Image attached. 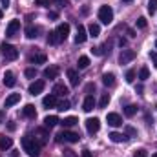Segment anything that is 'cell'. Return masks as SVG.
I'll list each match as a JSON object with an SVG mask.
<instances>
[{
    "mask_svg": "<svg viewBox=\"0 0 157 157\" xmlns=\"http://www.w3.org/2000/svg\"><path fill=\"white\" fill-rule=\"evenodd\" d=\"M22 148H24V152L28 155H31V157H37L40 154V144L37 143V139L31 137V135H24L22 137Z\"/></svg>",
    "mask_w": 157,
    "mask_h": 157,
    "instance_id": "1",
    "label": "cell"
},
{
    "mask_svg": "<svg viewBox=\"0 0 157 157\" xmlns=\"http://www.w3.org/2000/svg\"><path fill=\"white\" fill-rule=\"evenodd\" d=\"M0 53H2V57L6 60H17L18 59V49L15 46L7 44V42H2L0 44Z\"/></svg>",
    "mask_w": 157,
    "mask_h": 157,
    "instance_id": "2",
    "label": "cell"
},
{
    "mask_svg": "<svg viewBox=\"0 0 157 157\" xmlns=\"http://www.w3.org/2000/svg\"><path fill=\"white\" fill-rule=\"evenodd\" d=\"M99 20L102 22V24H112V20H113V9L110 7V6H101V9H99Z\"/></svg>",
    "mask_w": 157,
    "mask_h": 157,
    "instance_id": "3",
    "label": "cell"
},
{
    "mask_svg": "<svg viewBox=\"0 0 157 157\" xmlns=\"http://www.w3.org/2000/svg\"><path fill=\"white\" fill-rule=\"evenodd\" d=\"M57 141H59V143H62V141H66V143H78V141H80V135H78L77 132L64 130L62 133L57 135Z\"/></svg>",
    "mask_w": 157,
    "mask_h": 157,
    "instance_id": "4",
    "label": "cell"
},
{
    "mask_svg": "<svg viewBox=\"0 0 157 157\" xmlns=\"http://www.w3.org/2000/svg\"><path fill=\"white\" fill-rule=\"evenodd\" d=\"M84 124H86V130L90 132V133H97L99 130H101V121L97 117H90L84 121Z\"/></svg>",
    "mask_w": 157,
    "mask_h": 157,
    "instance_id": "5",
    "label": "cell"
},
{
    "mask_svg": "<svg viewBox=\"0 0 157 157\" xmlns=\"http://www.w3.org/2000/svg\"><path fill=\"white\" fill-rule=\"evenodd\" d=\"M135 51L133 49H122L121 51V55H119V62L121 64H128V62H132L133 59H135Z\"/></svg>",
    "mask_w": 157,
    "mask_h": 157,
    "instance_id": "6",
    "label": "cell"
},
{
    "mask_svg": "<svg viewBox=\"0 0 157 157\" xmlns=\"http://www.w3.org/2000/svg\"><path fill=\"white\" fill-rule=\"evenodd\" d=\"M20 31V20H11L6 28V37H15Z\"/></svg>",
    "mask_w": 157,
    "mask_h": 157,
    "instance_id": "7",
    "label": "cell"
},
{
    "mask_svg": "<svg viewBox=\"0 0 157 157\" xmlns=\"http://www.w3.org/2000/svg\"><path fill=\"white\" fill-rule=\"evenodd\" d=\"M46 130H48L46 126H44V128H37V130H35V139H37V143H39L40 146L48 143V137H49V135H48V132H46Z\"/></svg>",
    "mask_w": 157,
    "mask_h": 157,
    "instance_id": "8",
    "label": "cell"
},
{
    "mask_svg": "<svg viewBox=\"0 0 157 157\" xmlns=\"http://www.w3.org/2000/svg\"><path fill=\"white\" fill-rule=\"evenodd\" d=\"M44 86H46V82H44V80H35V82H31V84H29L28 91H29L31 95H39L40 91L44 90Z\"/></svg>",
    "mask_w": 157,
    "mask_h": 157,
    "instance_id": "9",
    "label": "cell"
},
{
    "mask_svg": "<svg viewBox=\"0 0 157 157\" xmlns=\"http://www.w3.org/2000/svg\"><path fill=\"white\" fill-rule=\"evenodd\" d=\"M86 39H88V31H86V28H84V26H80V24H78L77 35H75V44H84Z\"/></svg>",
    "mask_w": 157,
    "mask_h": 157,
    "instance_id": "10",
    "label": "cell"
},
{
    "mask_svg": "<svg viewBox=\"0 0 157 157\" xmlns=\"http://www.w3.org/2000/svg\"><path fill=\"white\" fill-rule=\"evenodd\" d=\"M106 121H108V124H110V126H113V128L122 126V119H121L119 113H108V115H106Z\"/></svg>",
    "mask_w": 157,
    "mask_h": 157,
    "instance_id": "11",
    "label": "cell"
},
{
    "mask_svg": "<svg viewBox=\"0 0 157 157\" xmlns=\"http://www.w3.org/2000/svg\"><path fill=\"white\" fill-rule=\"evenodd\" d=\"M42 104H44L46 108H53V106H57V104H59V102H57V95H55V93L46 95V97L42 99Z\"/></svg>",
    "mask_w": 157,
    "mask_h": 157,
    "instance_id": "12",
    "label": "cell"
},
{
    "mask_svg": "<svg viewBox=\"0 0 157 157\" xmlns=\"http://www.w3.org/2000/svg\"><path fill=\"white\" fill-rule=\"evenodd\" d=\"M59 73H60V68L59 66H49V68L44 70V77L46 78H57Z\"/></svg>",
    "mask_w": 157,
    "mask_h": 157,
    "instance_id": "13",
    "label": "cell"
},
{
    "mask_svg": "<svg viewBox=\"0 0 157 157\" xmlns=\"http://www.w3.org/2000/svg\"><path fill=\"white\" fill-rule=\"evenodd\" d=\"M55 31L59 33V37H60L62 40H66L68 35H70V24H66V22H64V24H59V28H57Z\"/></svg>",
    "mask_w": 157,
    "mask_h": 157,
    "instance_id": "14",
    "label": "cell"
},
{
    "mask_svg": "<svg viewBox=\"0 0 157 157\" xmlns=\"http://www.w3.org/2000/svg\"><path fill=\"white\" fill-rule=\"evenodd\" d=\"M22 115L28 119H35L37 117V112H35V106L33 104H26L24 108H22Z\"/></svg>",
    "mask_w": 157,
    "mask_h": 157,
    "instance_id": "15",
    "label": "cell"
},
{
    "mask_svg": "<svg viewBox=\"0 0 157 157\" xmlns=\"http://www.w3.org/2000/svg\"><path fill=\"white\" fill-rule=\"evenodd\" d=\"M20 101V93H11L7 99H6V102H4V106L6 108H11V106H15L17 102Z\"/></svg>",
    "mask_w": 157,
    "mask_h": 157,
    "instance_id": "16",
    "label": "cell"
},
{
    "mask_svg": "<svg viewBox=\"0 0 157 157\" xmlns=\"http://www.w3.org/2000/svg\"><path fill=\"white\" fill-rule=\"evenodd\" d=\"M93 108H95V99H93V95H88V97L84 99L82 110H84V112H91Z\"/></svg>",
    "mask_w": 157,
    "mask_h": 157,
    "instance_id": "17",
    "label": "cell"
},
{
    "mask_svg": "<svg viewBox=\"0 0 157 157\" xmlns=\"http://www.w3.org/2000/svg\"><path fill=\"white\" fill-rule=\"evenodd\" d=\"M4 84H6L7 88H13V86L17 84V78L13 75V71H6V73H4Z\"/></svg>",
    "mask_w": 157,
    "mask_h": 157,
    "instance_id": "18",
    "label": "cell"
},
{
    "mask_svg": "<svg viewBox=\"0 0 157 157\" xmlns=\"http://www.w3.org/2000/svg\"><path fill=\"white\" fill-rule=\"evenodd\" d=\"M68 78H70V84H71V86H78V82H80V77H78V73L73 68L68 70Z\"/></svg>",
    "mask_w": 157,
    "mask_h": 157,
    "instance_id": "19",
    "label": "cell"
},
{
    "mask_svg": "<svg viewBox=\"0 0 157 157\" xmlns=\"http://www.w3.org/2000/svg\"><path fill=\"white\" fill-rule=\"evenodd\" d=\"M62 39L59 37V33L57 31H49V35H48V44L49 46H57V44H60Z\"/></svg>",
    "mask_w": 157,
    "mask_h": 157,
    "instance_id": "20",
    "label": "cell"
},
{
    "mask_svg": "<svg viewBox=\"0 0 157 157\" xmlns=\"http://www.w3.org/2000/svg\"><path fill=\"white\" fill-rule=\"evenodd\" d=\"M99 35H101L99 24H93V22H91V24L88 26V37H93V39H95V37H99Z\"/></svg>",
    "mask_w": 157,
    "mask_h": 157,
    "instance_id": "21",
    "label": "cell"
},
{
    "mask_svg": "<svg viewBox=\"0 0 157 157\" xmlns=\"http://www.w3.org/2000/svg\"><path fill=\"white\" fill-rule=\"evenodd\" d=\"M11 146H13V139H11V137L0 135V150H9Z\"/></svg>",
    "mask_w": 157,
    "mask_h": 157,
    "instance_id": "22",
    "label": "cell"
},
{
    "mask_svg": "<svg viewBox=\"0 0 157 157\" xmlns=\"http://www.w3.org/2000/svg\"><path fill=\"white\" fill-rule=\"evenodd\" d=\"M60 121H59V117L57 115H48V117L44 119V126L46 128H53V126H57Z\"/></svg>",
    "mask_w": 157,
    "mask_h": 157,
    "instance_id": "23",
    "label": "cell"
},
{
    "mask_svg": "<svg viewBox=\"0 0 157 157\" xmlns=\"http://www.w3.org/2000/svg\"><path fill=\"white\" fill-rule=\"evenodd\" d=\"M108 137H110L112 143H122V141H128V137H126L124 133H117V132H112Z\"/></svg>",
    "mask_w": 157,
    "mask_h": 157,
    "instance_id": "24",
    "label": "cell"
},
{
    "mask_svg": "<svg viewBox=\"0 0 157 157\" xmlns=\"http://www.w3.org/2000/svg\"><path fill=\"white\" fill-rule=\"evenodd\" d=\"M24 33H26L28 39H37V37H39V28H35V26H28Z\"/></svg>",
    "mask_w": 157,
    "mask_h": 157,
    "instance_id": "25",
    "label": "cell"
},
{
    "mask_svg": "<svg viewBox=\"0 0 157 157\" xmlns=\"http://www.w3.org/2000/svg\"><path fill=\"white\" fill-rule=\"evenodd\" d=\"M53 93H55L57 97H59V95H62V97H64V95H68V88H66L64 84H55V88H53Z\"/></svg>",
    "mask_w": 157,
    "mask_h": 157,
    "instance_id": "26",
    "label": "cell"
},
{
    "mask_svg": "<svg viewBox=\"0 0 157 157\" xmlns=\"http://www.w3.org/2000/svg\"><path fill=\"white\" fill-rule=\"evenodd\" d=\"M102 84L104 86H113L115 84V75L113 73H104L102 75Z\"/></svg>",
    "mask_w": 157,
    "mask_h": 157,
    "instance_id": "27",
    "label": "cell"
},
{
    "mask_svg": "<svg viewBox=\"0 0 157 157\" xmlns=\"http://www.w3.org/2000/svg\"><path fill=\"white\" fill-rule=\"evenodd\" d=\"M77 122H78L77 117H66L64 121H60V124H62L64 128H71V126H75Z\"/></svg>",
    "mask_w": 157,
    "mask_h": 157,
    "instance_id": "28",
    "label": "cell"
},
{
    "mask_svg": "<svg viewBox=\"0 0 157 157\" xmlns=\"http://www.w3.org/2000/svg\"><path fill=\"white\" fill-rule=\"evenodd\" d=\"M78 70H86L88 66H90V59L86 57V55H82V57H78V62H77Z\"/></svg>",
    "mask_w": 157,
    "mask_h": 157,
    "instance_id": "29",
    "label": "cell"
},
{
    "mask_svg": "<svg viewBox=\"0 0 157 157\" xmlns=\"http://www.w3.org/2000/svg\"><path fill=\"white\" fill-rule=\"evenodd\" d=\"M137 113V106H133V104H128L126 108H124V115L126 117H133Z\"/></svg>",
    "mask_w": 157,
    "mask_h": 157,
    "instance_id": "30",
    "label": "cell"
},
{
    "mask_svg": "<svg viewBox=\"0 0 157 157\" xmlns=\"http://www.w3.org/2000/svg\"><path fill=\"white\" fill-rule=\"evenodd\" d=\"M31 62H33V64H44V62H46V55H44V53L33 55V57H31Z\"/></svg>",
    "mask_w": 157,
    "mask_h": 157,
    "instance_id": "31",
    "label": "cell"
},
{
    "mask_svg": "<svg viewBox=\"0 0 157 157\" xmlns=\"http://www.w3.org/2000/svg\"><path fill=\"white\" fill-rule=\"evenodd\" d=\"M108 102H110V95H108V93H102V97H101V101H99V108H106Z\"/></svg>",
    "mask_w": 157,
    "mask_h": 157,
    "instance_id": "32",
    "label": "cell"
},
{
    "mask_svg": "<svg viewBox=\"0 0 157 157\" xmlns=\"http://www.w3.org/2000/svg\"><path fill=\"white\" fill-rule=\"evenodd\" d=\"M139 78H141V80H146V78H150V70H148L146 66L139 70Z\"/></svg>",
    "mask_w": 157,
    "mask_h": 157,
    "instance_id": "33",
    "label": "cell"
},
{
    "mask_svg": "<svg viewBox=\"0 0 157 157\" xmlns=\"http://www.w3.org/2000/svg\"><path fill=\"white\" fill-rule=\"evenodd\" d=\"M148 13L150 15L157 13V0H148Z\"/></svg>",
    "mask_w": 157,
    "mask_h": 157,
    "instance_id": "34",
    "label": "cell"
},
{
    "mask_svg": "<svg viewBox=\"0 0 157 157\" xmlns=\"http://www.w3.org/2000/svg\"><path fill=\"white\" fill-rule=\"evenodd\" d=\"M57 110H60V112H66V110H70V101H60V102L57 104Z\"/></svg>",
    "mask_w": 157,
    "mask_h": 157,
    "instance_id": "35",
    "label": "cell"
},
{
    "mask_svg": "<svg viewBox=\"0 0 157 157\" xmlns=\"http://www.w3.org/2000/svg\"><path fill=\"white\" fill-rule=\"evenodd\" d=\"M137 77V73H135V70H128L126 71V82H133Z\"/></svg>",
    "mask_w": 157,
    "mask_h": 157,
    "instance_id": "36",
    "label": "cell"
},
{
    "mask_svg": "<svg viewBox=\"0 0 157 157\" xmlns=\"http://www.w3.org/2000/svg\"><path fill=\"white\" fill-rule=\"evenodd\" d=\"M146 26H148V22H146V18H144V17L137 18V28H139V29H146Z\"/></svg>",
    "mask_w": 157,
    "mask_h": 157,
    "instance_id": "37",
    "label": "cell"
},
{
    "mask_svg": "<svg viewBox=\"0 0 157 157\" xmlns=\"http://www.w3.org/2000/svg\"><path fill=\"white\" fill-rule=\"evenodd\" d=\"M133 157H148V150H144V148H139V150H135Z\"/></svg>",
    "mask_w": 157,
    "mask_h": 157,
    "instance_id": "38",
    "label": "cell"
},
{
    "mask_svg": "<svg viewBox=\"0 0 157 157\" xmlns=\"http://www.w3.org/2000/svg\"><path fill=\"white\" fill-rule=\"evenodd\" d=\"M26 77L28 78H35L37 77V70H35V68H28V70H26Z\"/></svg>",
    "mask_w": 157,
    "mask_h": 157,
    "instance_id": "39",
    "label": "cell"
},
{
    "mask_svg": "<svg viewBox=\"0 0 157 157\" xmlns=\"http://www.w3.org/2000/svg\"><path fill=\"white\" fill-rule=\"evenodd\" d=\"M124 132H126L128 135H132V137H137V130H135L133 126H126V128H124Z\"/></svg>",
    "mask_w": 157,
    "mask_h": 157,
    "instance_id": "40",
    "label": "cell"
},
{
    "mask_svg": "<svg viewBox=\"0 0 157 157\" xmlns=\"http://www.w3.org/2000/svg\"><path fill=\"white\" fill-rule=\"evenodd\" d=\"M35 6H40V7H49V0H35Z\"/></svg>",
    "mask_w": 157,
    "mask_h": 157,
    "instance_id": "41",
    "label": "cell"
},
{
    "mask_svg": "<svg viewBox=\"0 0 157 157\" xmlns=\"http://www.w3.org/2000/svg\"><path fill=\"white\" fill-rule=\"evenodd\" d=\"M150 60L154 62V66L157 68V51H150Z\"/></svg>",
    "mask_w": 157,
    "mask_h": 157,
    "instance_id": "42",
    "label": "cell"
},
{
    "mask_svg": "<svg viewBox=\"0 0 157 157\" xmlns=\"http://www.w3.org/2000/svg\"><path fill=\"white\" fill-rule=\"evenodd\" d=\"M91 53H93V55H102L104 51H102V48H93V49H91Z\"/></svg>",
    "mask_w": 157,
    "mask_h": 157,
    "instance_id": "43",
    "label": "cell"
},
{
    "mask_svg": "<svg viewBox=\"0 0 157 157\" xmlns=\"http://www.w3.org/2000/svg\"><path fill=\"white\" fill-rule=\"evenodd\" d=\"M15 128H17L15 122H9V124H7V130H9V132H15Z\"/></svg>",
    "mask_w": 157,
    "mask_h": 157,
    "instance_id": "44",
    "label": "cell"
},
{
    "mask_svg": "<svg viewBox=\"0 0 157 157\" xmlns=\"http://www.w3.org/2000/svg\"><path fill=\"white\" fill-rule=\"evenodd\" d=\"M48 17H49V18H51V20H55V18H57V17H59V15H57V13H55V11H49V15H48Z\"/></svg>",
    "mask_w": 157,
    "mask_h": 157,
    "instance_id": "45",
    "label": "cell"
},
{
    "mask_svg": "<svg viewBox=\"0 0 157 157\" xmlns=\"http://www.w3.org/2000/svg\"><path fill=\"white\" fill-rule=\"evenodd\" d=\"M82 157H93V155H91L90 150H82Z\"/></svg>",
    "mask_w": 157,
    "mask_h": 157,
    "instance_id": "46",
    "label": "cell"
},
{
    "mask_svg": "<svg viewBox=\"0 0 157 157\" xmlns=\"http://www.w3.org/2000/svg\"><path fill=\"white\" fill-rule=\"evenodd\" d=\"M4 119H6V112H4V110H0V124L4 122Z\"/></svg>",
    "mask_w": 157,
    "mask_h": 157,
    "instance_id": "47",
    "label": "cell"
},
{
    "mask_svg": "<svg viewBox=\"0 0 157 157\" xmlns=\"http://www.w3.org/2000/svg\"><path fill=\"white\" fill-rule=\"evenodd\" d=\"M0 4H2L4 7H7V6H9V0H0Z\"/></svg>",
    "mask_w": 157,
    "mask_h": 157,
    "instance_id": "48",
    "label": "cell"
},
{
    "mask_svg": "<svg viewBox=\"0 0 157 157\" xmlns=\"http://www.w3.org/2000/svg\"><path fill=\"white\" fill-rule=\"evenodd\" d=\"M88 13H90V9H88V7L84 6V7H82V15H88Z\"/></svg>",
    "mask_w": 157,
    "mask_h": 157,
    "instance_id": "49",
    "label": "cell"
},
{
    "mask_svg": "<svg viewBox=\"0 0 157 157\" xmlns=\"http://www.w3.org/2000/svg\"><path fill=\"white\" fill-rule=\"evenodd\" d=\"M18 154H20V152H11V155L9 157H18Z\"/></svg>",
    "mask_w": 157,
    "mask_h": 157,
    "instance_id": "50",
    "label": "cell"
},
{
    "mask_svg": "<svg viewBox=\"0 0 157 157\" xmlns=\"http://www.w3.org/2000/svg\"><path fill=\"white\" fill-rule=\"evenodd\" d=\"M2 15H4V13H2V9H0V20H2Z\"/></svg>",
    "mask_w": 157,
    "mask_h": 157,
    "instance_id": "51",
    "label": "cell"
},
{
    "mask_svg": "<svg viewBox=\"0 0 157 157\" xmlns=\"http://www.w3.org/2000/svg\"><path fill=\"white\" fill-rule=\"evenodd\" d=\"M122 2H126V4H130V2H132V0H122Z\"/></svg>",
    "mask_w": 157,
    "mask_h": 157,
    "instance_id": "52",
    "label": "cell"
},
{
    "mask_svg": "<svg viewBox=\"0 0 157 157\" xmlns=\"http://www.w3.org/2000/svg\"><path fill=\"white\" fill-rule=\"evenodd\" d=\"M152 157H157V154H154V155H152Z\"/></svg>",
    "mask_w": 157,
    "mask_h": 157,
    "instance_id": "53",
    "label": "cell"
},
{
    "mask_svg": "<svg viewBox=\"0 0 157 157\" xmlns=\"http://www.w3.org/2000/svg\"><path fill=\"white\" fill-rule=\"evenodd\" d=\"M155 48H157V40H155Z\"/></svg>",
    "mask_w": 157,
    "mask_h": 157,
    "instance_id": "54",
    "label": "cell"
},
{
    "mask_svg": "<svg viewBox=\"0 0 157 157\" xmlns=\"http://www.w3.org/2000/svg\"><path fill=\"white\" fill-rule=\"evenodd\" d=\"M155 108H157V106H155Z\"/></svg>",
    "mask_w": 157,
    "mask_h": 157,
    "instance_id": "55",
    "label": "cell"
}]
</instances>
